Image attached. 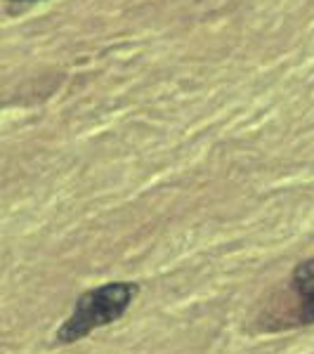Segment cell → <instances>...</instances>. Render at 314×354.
Returning a JSON list of instances; mask_svg holds the SVG:
<instances>
[{
	"label": "cell",
	"instance_id": "6da1fadb",
	"mask_svg": "<svg viewBox=\"0 0 314 354\" xmlns=\"http://www.w3.org/2000/svg\"><path fill=\"white\" fill-rule=\"evenodd\" d=\"M137 290L140 288L133 281H113L93 290H85L76 300L71 317L57 330V342L71 345V342H78L85 335H90L93 330L118 322L128 312Z\"/></svg>",
	"mask_w": 314,
	"mask_h": 354
},
{
	"label": "cell",
	"instance_id": "3957f363",
	"mask_svg": "<svg viewBox=\"0 0 314 354\" xmlns=\"http://www.w3.org/2000/svg\"><path fill=\"white\" fill-rule=\"evenodd\" d=\"M12 3H33V0H12Z\"/></svg>",
	"mask_w": 314,
	"mask_h": 354
},
{
	"label": "cell",
	"instance_id": "7a4b0ae2",
	"mask_svg": "<svg viewBox=\"0 0 314 354\" xmlns=\"http://www.w3.org/2000/svg\"><path fill=\"white\" fill-rule=\"evenodd\" d=\"M293 288L300 295V319L302 324L314 322V260L300 262L293 272Z\"/></svg>",
	"mask_w": 314,
	"mask_h": 354
}]
</instances>
